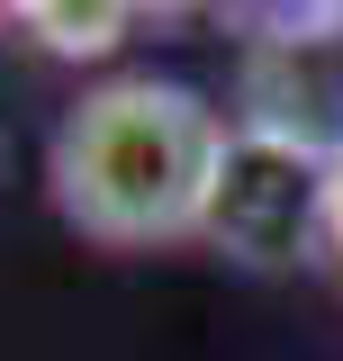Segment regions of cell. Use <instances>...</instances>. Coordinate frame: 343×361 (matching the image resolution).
Here are the masks:
<instances>
[{
    "instance_id": "cell-1",
    "label": "cell",
    "mask_w": 343,
    "mask_h": 361,
    "mask_svg": "<svg viewBox=\"0 0 343 361\" xmlns=\"http://www.w3.org/2000/svg\"><path fill=\"white\" fill-rule=\"evenodd\" d=\"M226 135L235 127L190 82L118 73L64 109V127L45 145V190H54L64 226H82L90 244H118V253L190 244L208 217Z\"/></svg>"
},
{
    "instance_id": "cell-2",
    "label": "cell",
    "mask_w": 343,
    "mask_h": 361,
    "mask_svg": "<svg viewBox=\"0 0 343 361\" xmlns=\"http://www.w3.org/2000/svg\"><path fill=\"white\" fill-rule=\"evenodd\" d=\"M325 190H335V172L316 154L235 127L226 154H217V180H208L199 244L235 253L244 271H289V262H307L325 244Z\"/></svg>"
},
{
    "instance_id": "cell-3",
    "label": "cell",
    "mask_w": 343,
    "mask_h": 361,
    "mask_svg": "<svg viewBox=\"0 0 343 361\" xmlns=\"http://www.w3.org/2000/svg\"><path fill=\"white\" fill-rule=\"evenodd\" d=\"M235 127L280 135L335 172L343 163V18H289L280 37H253Z\"/></svg>"
},
{
    "instance_id": "cell-4",
    "label": "cell",
    "mask_w": 343,
    "mask_h": 361,
    "mask_svg": "<svg viewBox=\"0 0 343 361\" xmlns=\"http://www.w3.org/2000/svg\"><path fill=\"white\" fill-rule=\"evenodd\" d=\"M28 27H54L45 45H64V54H100V45L127 27V9H18Z\"/></svg>"
},
{
    "instance_id": "cell-5",
    "label": "cell",
    "mask_w": 343,
    "mask_h": 361,
    "mask_svg": "<svg viewBox=\"0 0 343 361\" xmlns=\"http://www.w3.org/2000/svg\"><path fill=\"white\" fill-rule=\"evenodd\" d=\"M325 253L343 262V163H335V190H325Z\"/></svg>"
}]
</instances>
